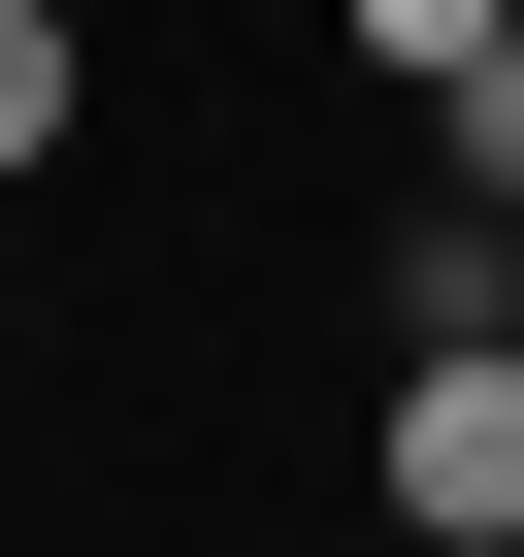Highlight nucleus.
<instances>
[{
    "instance_id": "f257e3e1",
    "label": "nucleus",
    "mask_w": 524,
    "mask_h": 557,
    "mask_svg": "<svg viewBox=\"0 0 524 557\" xmlns=\"http://www.w3.org/2000/svg\"><path fill=\"white\" fill-rule=\"evenodd\" d=\"M361 492H394L426 557H524V329H459V361H394V426H361Z\"/></svg>"
},
{
    "instance_id": "f03ea898",
    "label": "nucleus",
    "mask_w": 524,
    "mask_h": 557,
    "mask_svg": "<svg viewBox=\"0 0 524 557\" xmlns=\"http://www.w3.org/2000/svg\"><path fill=\"white\" fill-rule=\"evenodd\" d=\"M426 164H459V230H524V34H491V66L426 99Z\"/></svg>"
},
{
    "instance_id": "7ed1b4c3",
    "label": "nucleus",
    "mask_w": 524,
    "mask_h": 557,
    "mask_svg": "<svg viewBox=\"0 0 524 557\" xmlns=\"http://www.w3.org/2000/svg\"><path fill=\"white\" fill-rule=\"evenodd\" d=\"M66 99H99V34H66V0H0V164H66Z\"/></svg>"
},
{
    "instance_id": "20e7f679",
    "label": "nucleus",
    "mask_w": 524,
    "mask_h": 557,
    "mask_svg": "<svg viewBox=\"0 0 524 557\" xmlns=\"http://www.w3.org/2000/svg\"><path fill=\"white\" fill-rule=\"evenodd\" d=\"M328 34H361V66H394V99H459V66H491V34H524V0H328Z\"/></svg>"
},
{
    "instance_id": "39448f33",
    "label": "nucleus",
    "mask_w": 524,
    "mask_h": 557,
    "mask_svg": "<svg viewBox=\"0 0 524 557\" xmlns=\"http://www.w3.org/2000/svg\"><path fill=\"white\" fill-rule=\"evenodd\" d=\"M491 329H524V262H491Z\"/></svg>"
}]
</instances>
